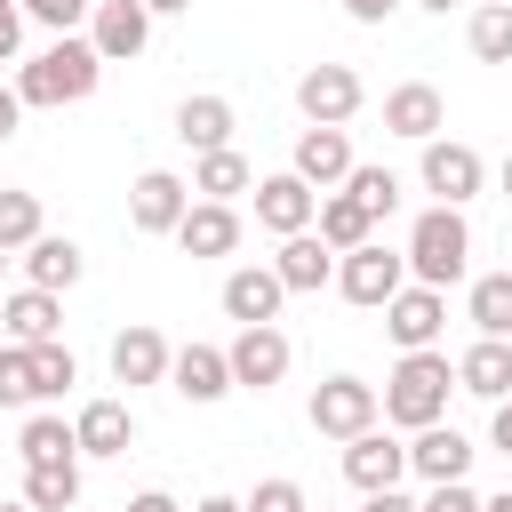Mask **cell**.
<instances>
[{
    "label": "cell",
    "mask_w": 512,
    "mask_h": 512,
    "mask_svg": "<svg viewBox=\"0 0 512 512\" xmlns=\"http://www.w3.org/2000/svg\"><path fill=\"white\" fill-rule=\"evenodd\" d=\"M96 80H104V56H96V40H80V32H64V40H48L32 64H16V96H24V112L88 104Z\"/></svg>",
    "instance_id": "cell-1"
},
{
    "label": "cell",
    "mask_w": 512,
    "mask_h": 512,
    "mask_svg": "<svg viewBox=\"0 0 512 512\" xmlns=\"http://www.w3.org/2000/svg\"><path fill=\"white\" fill-rule=\"evenodd\" d=\"M448 392H456V360L440 344L432 352H400V368L384 376V424H400V432L448 424Z\"/></svg>",
    "instance_id": "cell-2"
},
{
    "label": "cell",
    "mask_w": 512,
    "mask_h": 512,
    "mask_svg": "<svg viewBox=\"0 0 512 512\" xmlns=\"http://www.w3.org/2000/svg\"><path fill=\"white\" fill-rule=\"evenodd\" d=\"M464 264H472V224H464V208H424L416 232H408V280L448 296V280H464Z\"/></svg>",
    "instance_id": "cell-3"
},
{
    "label": "cell",
    "mask_w": 512,
    "mask_h": 512,
    "mask_svg": "<svg viewBox=\"0 0 512 512\" xmlns=\"http://www.w3.org/2000/svg\"><path fill=\"white\" fill-rule=\"evenodd\" d=\"M400 288H408V248H384V240H368V248L336 256V296H344V304H360V312H384Z\"/></svg>",
    "instance_id": "cell-4"
},
{
    "label": "cell",
    "mask_w": 512,
    "mask_h": 512,
    "mask_svg": "<svg viewBox=\"0 0 512 512\" xmlns=\"http://www.w3.org/2000/svg\"><path fill=\"white\" fill-rule=\"evenodd\" d=\"M312 432L320 440H360V432H376V416H384V392L376 384H360V376H328V384H312Z\"/></svg>",
    "instance_id": "cell-5"
},
{
    "label": "cell",
    "mask_w": 512,
    "mask_h": 512,
    "mask_svg": "<svg viewBox=\"0 0 512 512\" xmlns=\"http://www.w3.org/2000/svg\"><path fill=\"white\" fill-rule=\"evenodd\" d=\"M360 104H368V80H360L352 64H312V72L296 80V112H304V128H344Z\"/></svg>",
    "instance_id": "cell-6"
},
{
    "label": "cell",
    "mask_w": 512,
    "mask_h": 512,
    "mask_svg": "<svg viewBox=\"0 0 512 512\" xmlns=\"http://www.w3.org/2000/svg\"><path fill=\"white\" fill-rule=\"evenodd\" d=\"M184 208H192V184L176 176V168H144L136 184H128V224L144 232V240H176V224H184Z\"/></svg>",
    "instance_id": "cell-7"
},
{
    "label": "cell",
    "mask_w": 512,
    "mask_h": 512,
    "mask_svg": "<svg viewBox=\"0 0 512 512\" xmlns=\"http://www.w3.org/2000/svg\"><path fill=\"white\" fill-rule=\"evenodd\" d=\"M480 184H488V168H480L472 144H456V136H432L424 144V192H432V208H464Z\"/></svg>",
    "instance_id": "cell-8"
},
{
    "label": "cell",
    "mask_w": 512,
    "mask_h": 512,
    "mask_svg": "<svg viewBox=\"0 0 512 512\" xmlns=\"http://www.w3.org/2000/svg\"><path fill=\"white\" fill-rule=\"evenodd\" d=\"M256 224H264V232H280V240H296V232H312V224H320V192H312L296 168L256 176Z\"/></svg>",
    "instance_id": "cell-9"
},
{
    "label": "cell",
    "mask_w": 512,
    "mask_h": 512,
    "mask_svg": "<svg viewBox=\"0 0 512 512\" xmlns=\"http://www.w3.org/2000/svg\"><path fill=\"white\" fill-rule=\"evenodd\" d=\"M440 328H448V296H440V288H416V280H408V288L384 304V336H392L400 352H432Z\"/></svg>",
    "instance_id": "cell-10"
},
{
    "label": "cell",
    "mask_w": 512,
    "mask_h": 512,
    "mask_svg": "<svg viewBox=\"0 0 512 512\" xmlns=\"http://www.w3.org/2000/svg\"><path fill=\"white\" fill-rule=\"evenodd\" d=\"M88 40H96V56H104V64H136V56H144V40H152V8H144V0H96Z\"/></svg>",
    "instance_id": "cell-11"
},
{
    "label": "cell",
    "mask_w": 512,
    "mask_h": 512,
    "mask_svg": "<svg viewBox=\"0 0 512 512\" xmlns=\"http://www.w3.org/2000/svg\"><path fill=\"white\" fill-rule=\"evenodd\" d=\"M288 168H296V176L328 200V192H336L360 160H352V136H344V128H304V136H296V152H288Z\"/></svg>",
    "instance_id": "cell-12"
},
{
    "label": "cell",
    "mask_w": 512,
    "mask_h": 512,
    "mask_svg": "<svg viewBox=\"0 0 512 512\" xmlns=\"http://www.w3.org/2000/svg\"><path fill=\"white\" fill-rule=\"evenodd\" d=\"M280 304H288V288H280L272 264H240V272H224V320H240V328H272Z\"/></svg>",
    "instance_id": "cell-13"
},
{
    "label": "cell",
    "mask_w": 512,
    "mask_h": 512,
    "mask_svg": "<svg viewBox=\"0 0 512 512\" xmlns=\"http://www.w3.org/2000/svg\"><path fill=\"white\" fill-rule=\"evenodd\" d=\"M224 352H232V384H240V392H272V384L288 376V360H296L280 328H240Z\"/></svg>",
    "instance_id": "cell-14"
},
{
    "label": "cell",
    "mask_w": 512,
    "mask_h": 512,
    "mask_svg": "<svg viewBox=\"0 0 512 512\" xmlns=\"http://www.w3.org/2000/svg\"><path fill=\"white\" fill-rule=\"evenodd\" d=\"M472 456H480V448H472L456 424H424V432L408 440V472H416L424 488H448V480H464V472H472Z\"/></svg>",
    "instance_id": "cell-15"
},
{
    "label": "cell",
    "mask_w": 512,
    "mask_h": 512,
    "mask_svg": "<svg viewBox=\"0 0 512 512\" xmlns=\"http://www.w3.org/2000/svg\"><path fill=\"white\" fill-rule=\"evenodd\" d=\"M344 480H352L360 496L400 488V480H408V440H392V432H360V440H344Z\"/></svg>",
    "instance_id": "cell-16"
},
{
    "label": "cell",
    "mask_w": 512,
    "mask_h": 512,
    "mask_svg": "<svg viewBox=\"0 0 512 512\" xmlns=\"http://www.w3.org/2000/svg\"><path fill=\"white\" fill-rule=\"evenodd\" d=\"M56 336H64V296H48V288L0 296V344H56Z\"/></svg>",
    "instance_id": "cell-17"
},
{
    "label": "cell",
    "mask_w": 512,
    "mask_h": 512,
    "mask_svg": "<svg viewBox=\"0 0 512 512\" xmlns=\"http://www.w3.org/2000/svg\"><path fill=\"white\" fill-rule=\"evenodd\" d=\"M168 336L152 328V320H128L120 336H112V384H168Z\"/></svg>",
    "instance_id": "cell-18"
},
{
    "label": "cell",
    "mask_w": 512,
    "mask_h": 512,
    "mask_svg": "<svg viewBox=\"0 0 512 512\" xmlns=\"http://www.w3.org/2000/svg\"><path fill=\"white\" fill-rule=\"evenodd\" d=\"M168 384H176L192 408H208V400L240 392V384H232V352H224V344H184V352L168 360Z\"/></svg>",
    "instance_id": "cell-19"
},
{
    "label": "cell",
    "mask_w": 512,
    "mask_h": 512,
    "mask_svg": "<svg viewBox=\"0 0 512 512\" xmlns=\"http://www.w3.org/2000/svg\"><path fill=\"white\" fill-rule=\"evenodd\" d=\"M384 128H392V136H408V144H432V136L448 128L440 88H432V80H400V88L384 96Z\"/></svg>",
    "instance_id": "cell-20"
},
{
    "label": "cell",
    "mask_w": 512,
    "mask_h": 512,
    "mask_svg": "<svg viewBox=\"0 0 512 512\" xmlns=\"http://www.w3.org/2000/svg\"><path fill=\"white\" fill-rule=\"evenodd\" d=\"M176 248H184L192 264L232 256V248H240V208H224V200H192V208H184V224H176Z\"/></svg>",
    "instance_id": "cell-21"
},
{
    "label": "cell",
    "mask_w": 512,
    "mask_h": 512,
    "mask_svg": "<svg viewBox=\"0 0 512 512\" xmlns=\"http://www.w3.org/2000/svg\"><path fill=\"white\" fill-rule=\"evenodd\" d=\"M272 272H280V288H288V296H312V288H328V280H336V248H328L320 232H296V240H280Z\"/></svg>",
    "instance_id": "cell-22"
},
{
    "label": "cell",
    "mask_w": 512,
    "mask_h": 512,
    "mask_svg": "<svg viewBox=\"0 0 512 512\" xmlns=\"http://www.w3.org/2000/svg\"><path fill=\"white\" fill-rule=\"evenodd\" d=\"M72 432H80V456H128V448H136V416H128V400H80Z\"/></svg>",
    "instance_id": "cell-23"
},
{
    "label": "cell",
    "mask_w": 512,
    "mask_h": 512,
    "mask_svg": "<svg viewBox=\"0 0 512 512\" xmlns=\"http://www.w3.org/2000/svg\"><path fill=\"white\" fill-rule=\"evenodd\" d=\"M456 392H472V400H512V344L504 336H480L464 360H456Z\"/></svg>",
    "instance_id": "cell-24"
},
{
    "label": "cell",
    "mask_w": 512,
    "mask_h": 512,
    "mask_svg": "<svg viewBox=\"0 0 512 512\" xmlns=\"http://www.w3.org/2000/svg\"><path fill=\"white\" fill-rule=\"evenodd\" d=\"M80 248L72 240H56V232H40L32 248H24V288H48V296H64V288H80Z\"/></svg>",
    "instance_id": "cell-25"
},
{
    "label": "cell",
    "mask_w": 512,
    "mask_h": 512,
    "mask_svg": "<svg viewBox=\"0 0 512 512\" xmlns=\"http://www.w3.org/2000/svg\"><path fill=\"white\" fill-rule=\"evenodd\" d=\"M176 136L192 152H224L232 144V96H184L176 104Z\"/></svg>",
    "instance_id": "cell-26"
},
{
    "label": "cell",
    "mask_w": 512,
    "mask_h": 512,
    "mask_svg": "<svg viewBox=\"0 0 512 512\" xmlns=\"http://www.w3.org/2000/svg\"><path fill=\"white\" fill-rule=\"evenodd\" d=\"M16 448H24V464H80V432L56 408H32L24 432H16Z\"/></svg>",
    "instance_id": "cell-27"
},
{
    "label": "cell",
    "mask_w": 512,
    "mask_h": 512,
    "mask_svg": "<svg viewBox=\"0 0 512 512\" xmlns=\"http://www.w3.org/2000/svg\"><path fill=\"white\" fill-rule=\"evenodd\" d=\"M192 192H200V200H224V208H232L240 192H256V168H248V160H240L232 144H224V152H200V160H192Z\"/></svg>",
    "instance_id": "cell-28"
},
{
    "label": "cell",
    "mask_w": 512,
    "mask_h": 512,
    "mask_svg": "<svg viewBox=\"0 0 512 512\" xmlns=\"http://www.w3.org/2000/svg\"><path fill=\"white\" fill-rule=\"evenodd\" d=\"M312 232H320V240H328L336 256H352V248H368V240H376V216H368V208H360L352 192H328V200H320V224H312Z\"/></svg>",
    "instance_id": "cell-29"
},
{
    "label": "cell",
    "mask_w": 512,
    "mask_h": 512,
    "mask_svg": "<svg viewBox=\"0 0 512 512\" xmlns=\"http://www.w3.org/2000/svg\"><path fill=\"white\" fill-rule=\"evenodd\" d=\"M464 320H472L480 336H504V344H512V272H480L472 296H464Z\"/></svg>",
    "instance_id": "cell-30"
},
{
    "label": "cell",
    "mask_w": 512,
    "mask_h": 512,
    "mask_svg": "<svg viewBox=\"0 0 512 512\" xmlns=\"http://www.w3.org/2000/svg\"><path fill=\"white\" fill-rule=\"evenodd\" d=\"M24 504L32 512H72L80 504V464H24Z\"/></svg>",
    "instance_id": "cell-31"
},
{
    "label": "cell",
    "mask_w": 512,
    "mask_h": 512,
    "mask_svg": "<svg viewBox=\"0 0 512 512\" xmlns=\"http://www.w3.org/2000/svg\"><path fill=\"white\" fill-rule=\"evenodd\" d=\"M464 40H472L480 64H512V8H504V0H480L472 24H464Z\"/></svg>",
    "instance_id": "cell-32"
},
{
    "label": "cell",
    "mask_w": 512,
    "mask_h": 512,
    "mask_svg": "<svg viewBox=\"0 0 512 512\" xmlns=\"http://www.w3.org/2000/svg\"><path fill=\"white\" fill-rule=\"evenodd\" d=\"M40 232H48V224H40V192H16V184H0V248H8V256H24Z\"/></svg>",
    "instance_id": "cell-33"
},
{
    "label": "cell",
    "mask_w": 512,
    "mask_h": 512,
    "mask_svg": "<svg viewBox=\"0 0 512 512\" xmlns=\"http://www.w3.org/2000/svg\"><path fill=\"white\" fill-rule=\"evenodd\" d=\"M24 352H32V392H40V400H64V392L80 384V360L64 352V336H56V344H24Z\"/></svg>",
    "instance_id": "cell-34"
},
{
    "label": "cell",
    "mask_w": 512,
    "mask_h": 512,
    "mask_svg": "<svg viewBox=\"0 0 512 512\" xmlns=\"http://www.w3.org/2000/svg\"><path fill=\"white\" fill-rule=\"evenodd\" d=\"M344 192H352L368 216H392V208H400V176H392V168H352Z\"/></svg>",
    "instance_id": "cell-35"
},
{
    "label": "cell",
    "mask_w": 512,
    "mask_h": 512,
    "mask_svg": "<svg viewBox=\"0 0 512 512\" xmlns=\"http://www.w3.org/2000/svg\"><path fill=\"white\" fill-rule=\"evenodd\" d=\"M0 408H40V392H32V352H24V344H0Z\"/></svg>",
    "instance_id": "cell-36"
},
{
    "label": "cell",
    "mask_w": 512,
    "mask_h": 512,
    "mask_svg": "<svg viewBox=\"0 0 512 512\" xmlns=\"http://www.w3.org/2000/svg\"><path fill=\"white\" fill-rule=\"evenodd\" d=\"M16 8H24L32 24H48L56 40H64L72 24H88V16H96V0H16Z\"/></svg>",
    "instance_id": "cell-37"
},
{
    "label": "cell",
    "mask_w": 512,
    "mask_h": 512,
    "mask_svg": "<svg viewBox=\"0 0 512 512\" xmlns=\"http://www.w3.org/2000/svg\"><path fill=\"white\" fill-rule=\"evenodd\" d=\"M240 504H248V512H312V496H304L296 480H256Z\"/></svg>",
    "instance_id": "cell-38"
},
{
    "label": "cell",
    "mask_w": 512,
    "mask_h": 512,
    "mask_svg": "<svg viewBox=\"0 0 512 512\" xmlns=\"http://www.w3.org/2000/svg\"><path fill=\"white\" fill-rule=\"evenodd\" d=\"M480 504H488V496H480L472 480H448V488H432V496H424V512H480Z\"/></svg>",
    "instance_id": "cell-39"
},
{
    "label": "cell",
    "mask_w": 512,
    "mask_h": 512,
    "mask_svg": "<svg viewBox=\"0 0 512 512\" xmlns=\"http://www.w3.org/2000/svg\"><path fill=\"white\" fill-rule=\"evenodd\" d=\"M16 48H24V8H16V0H0V64H8Z\"/></svg>",
    "instance_id": "cell-40"
},
{
    "label": "cell",
    "mask_w": 512,
    "mask_h": 512,
    "mask_svg": "<svg viewBox=\"0 0 512 512\" xmlns=\"http://www.w3.org/2000/svg\"><path fill=\"white\" fill-rule=\"evenodd\" d=\"M16 128H24V96H16V88H8V80H0V144H8V136H16Z\"/></svg>",
    "instance_id": "cell-41"
},
{
    "label": "cell",
    "mask_w": 512,
    "mask_h": 512,
    "mask_svg": "<svg viewBox=\"0 0 512 512\" xmlns=\"http://www.w3.org/2000/svg\"><path fill=\"white\" fill-rule=\"evenodd\" d=\"M336 8H344V16H352V24H384V16H392V8H400V0H336Z\"/></svg>",
    "instance_id": "cell-42"
},
{
    "label": "cell",
    "mask_w": 512,
    "mask_h": 512,
    "mask_svg": "<svg viewBox=\"0 0 512 512\" xmlns=\"http://www.w3.org/2000/svg\"><path fill=\"white\" fill-rule=\"evenodd\" d=\"M360 512H424V504H416V496H400V488H376Z\"/></svg>",
    "instance_id": "cell-43"
},
{
    "label": "cell",
    "mask_w": 512,
    "mask_h": 512,
    "mask_svg": "<svg viewBox=\"0 0 512 512\" xmlns=\"http://www.w3.org/2000/svg\"><path fill=\"white\" fill-rule=\"evenodd\" d=\"M128 512H184L168 488H144V496H128Z\"/></svg>",
    "instance_id": "cell-44"
},
{
    "label": "cell",
    "mask_w": 512,
    "mask_h": 512,
    "mask_svg": "<svg viewBox=\"0 0 512 512\" xmlns=\"http://www.w3.org/2000/svg\"><path fill=\"white\" fill-rule=\"evenodd\" d=\"M488 440H496V448L512 456V400H496V424H488Z\"/></svg>",
    "instance_id": "cell-45"
},
{
    "label": "cell",
    "mask_w": 512,
    "mask_h": 512,
    "mask_svg": "<svg viewBox=\"0 0 512 512\" xmlns=\"http://www.w3.org/2000/svg\"><path fill=\"white\" fill-rule=\"evenodd\" d=\"M192 512H248V504H240V496H200Z\"/></svg>",
    "instance_id": "cell-46"
},
{
    "label": "cell",
    "mask_w": 512,
    "mask_h": 512,
    "mask_svg": "<svg viewBox=\"0 0 512 512\" xmlns=\"http://www.w3.org/2000/svg\"><path fill=\"white\" fill-rule=\"evenodd\" d=\"M144 8H152V16H184L192 0H144Z\"/></svg>",
    "instance_id": "cell-47"
},
{
    "label": "cell",
    "mask_w": 512,
    "mask_h": 512,
    "mask_svg": "<svg viewBox=\"0 0 512 512\" xmlns=\"http://www.w3.org/2000/svg\"><path fill=\"white\" fill-rule=\"evenodd\" d=\"M480 512H512V488H504V496H488V504H480Z\"/></svg>",
    "instance_id": "cell-48"
},
{
    "label": "cell",
    "mask_w": 512,
    "mask_h": 512,
    "mask_svg": "<svg viewBox=\"0 0 512 512\" xmlns=\"http://www.w3.org/2000/svg\"><path fill=\"white\" fill-rule=\"evenodd\" d=\"M504 200H512V152H504Z\"/></svg>",
    "instance_id": "cell-49"
},
{
    "label": "cell",
    "mask_w": 512,
    "mask_h": 512,
    "mask_svg": "<svg viewBox=\"0 0 512 512\" xmlns=\"http://www.w3.org/2000/svg\"><path fill=\"white\" fill-rule=\"evenodd\" d=\"M424 8H440V16H448V8H456V0H424Z\"/></svg>",
    "instance_id": "cell-50"
},
{
    "label": "cell",
    "mask_w": 512,
    "mask_h": 512,
    "mask_svg": "<svg viewBox=\"0 0 512 512\" xmlns=\"http://www.w3.org/2000/svg\"><path fill=\"white\" fill-rule=\"evenodd\" d=\"M0 512H32V504H0Z\"/></svg>",
    "instance_id": "cell-51"
},
{
    "label": "cell",
    "mask_w": 512,
    "mask_h": 512,
    "mask_svg": "<svg viewBox=\"0 0 512 512\" xmlns=\"http://www.w3.org/2000/svg\"><path fill=\"white\" fill-rule=\"evenodd\" d=\"M0 272H8V248H0Z\"/></svg>",
    "instance_id": "cell-52"
},
{
    "label": "cell",
    "mask_w": 512,
    "mask_h": 512,
    "mask_svg": "<svg viewBox=\"0 0 512 512\" xmlns=\"http://www.w3.org/2000/svg\"><path fill=\"white\" fill-rule=\"evenodd\" d=\"M312 512H328V504H312Z\"/></svg>",
    "instance_id": "cell-53"
},
{
    "label": "cell",
    "mask_w": 512,
    "mask_h": 512,
    "mask_svg": "<svg viewBox=\"0 0 512 512\" xmlns=\"http://www.w3.org/2000/svg\"><path fill=\"white\" fill-rule=\"evenodd\" d=\"M504 8H512V0H504Z\"/></svg>",
    "instance_id": "cell-54"
}]
</instances>
